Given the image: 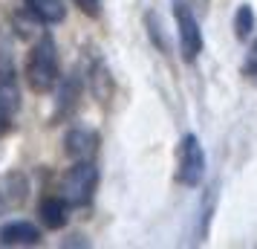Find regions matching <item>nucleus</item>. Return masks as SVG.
<instances>
[{
  "instance_id": "nucleus-12",
  "label": "nucleus",
  "mask_w": 257,
  "mask_h": 249,
  "mask_svg": "<svg viewBox=\"0 0 257 249\" xmlns=\"http://www.w3.org/2000/svg\"><path fill=\"white\" fill-rule=\"evenodd\" d=\"M72 3H75L87 18H98V15H101V0H72Z\"/></svg>"
},
{
  "instance_id": "nucleus-10",
  "label": "nucleus",
  "mask_w": 257,
  "mask_h": 249,
  "mask_svg": "<svg viewBox=\"0 0 257 249\" xmlns=\"http://www.w3.org/2000/svg\"><path fill=\"white\" fill-rule=\"evenodd\" d=\"M78 90H81L78 78H67V81H64V87H61V99H58V116L61 113H70L72 107H75Z\"/></svg>"
},
{
  "instance_id": "nucleus-3",
  "label": "nucleus",
  "mask_w": 257,
  "mask_h": 249,
  "mask_svg": "<svg viewBox=\"0 0 257 249\" xmlns=\"http://www.w3.org/2000/svg\"><path fill=\"white\" fill-rule=\"evenodd\" d=\"M205 177V148L197 133H185L176 148V180L185 189H197Z\"/></svg>"
},
{
  "instance_id": "nucleus-9",
  "label": "nucleus",
  "mask_w": 257,
  "mask_h": 249,
  "mask_svg": "<svg viewBox=\"0 0 257 249\" xmlns=\"http://www.w3.org/2000/svg\"><path fill=\"white\" fill-rule=\"evenodd\" d=\"M38 214H41V223L47 229H64L70 220V203L64 197H44L38 206Z\"/></svg>"
},
{
  "instance_id": "nucleus-11",
  "label": "nucleus",
  "mask_w": 257,
  "mask_h": 249,
  "mask_svg": "<svg viewBox=\"0 0 257 249\" xmlns=\"http://www.w3.org/2000/svg\"><path fill=\"white\" fill-rule=\"evenodd\" d=\"M234 29H237V38L245 41V38L251 35V29H254V12H251V6H240L237 15H234Z\"/></svg>"
},
{
  "instance_id": "nucleus-15",
  "label": "nucleus",
  "mask_w": 257,
  "mask_h": 249,
  "mask_svg": "<svg viewBox=\"0 0 257 249\" xmlns=\"http://www.w3.org/2000/svg\"><path fill=\"white\" fill-rule=\"evenodd\" d=\"M188 3H208V0H188Z\"/></svg>"
},
{
  "instance_id": "nucleus-7",
  "label": "nucleus",
  "mask_w": 257,
  "mask_h": 249,
  "mask_svg": "<svg viewBox=\"0 0 257 249\" xmlns=\"http://www.w3.org/2000/svg\"><path fill=\"white\" fill-rule=\"evenodd\" d=\"M98 148V133L87 131V128H72L67 136H64V151L72 156V159H90Z\"/></svg>"
},
{
  "instance_id": "nucleus-14",
  "label": "nucleus",
  "mask_w": 257,
  "mask_h": 249,
  "mask_svg": "<svg viewBox=\"0 0 257 249\" xmlns=\"http://www.w3.org/2000/svg\"><path fill=\"white\" fill-rule=\"evenodd\" d=\"M6 206H9V203H6V194H3V189H0V212H3Z\"/></svg>"
},
{
  "instance_id": "nucleus-6",
  "label": "nucleus",
  "mask_w": 257,
  "mask_h": 249,
  "mask_svg": "<svg viewBox=\"0 0 257 249\" xmlns=\"http://www.w3.org/2000/svg\"><path fill=\"white\" fill-rule=\"evenodd\" d=\"M0 243L3 246H35L41 243V229L29 220H12L0 226Z\"/></svg>"
},
{
  "instance_id": "nucleus-13",
  "label": "nucleus",
  "mask_w": 257,
  "mask_h": 249,
  "mask_svg": "<svg viewBox=\"0 0 257 249\" xmlns=\"http://www.w3.org/2000/svg\"><path fill=\"white\" fill-rule=\"evenodd\" d=\"M243 72H245V75H251V78H257V41L248 47V55H245Z\"/></svg>"
},
{
  "instance_id": "nucleus-1",
  "label": "nucleus",
  "mask_w": 257,
  "mask_h": 249,
  "mask_svg": "<svg viewBox=\"0 0 257 249\" xmlns=\"http://www.w3.org/2000/svg\"><path fill=\"white\" fill-rule=\"evenodd\" d=\"M61 75V61H58V47H55V38L41 35L35 41V47L29 49V58H26V84L35 90V93H49Z\"/></svg>"
},
{
  "instance_id": "nucleus-8",
  "label": "nucleus",
  "mask_w": 257,
  "mask_h": 249,
  "mask_svg": "<svg viewBox=\"0 0 257 249\" xmlns=\"http://www.w3.org/2000/svg\"><path fill=\"white\" fill-rule=\"evenodd\" d=\"M24 9L29 18H35L38 24L44 26L61 24L67 18V6L61 0H24Z\"/></svg>"
},
{
  "instance_id": "nucleus-2",
  "label": "nucleus",
  "mask_w": 257,
  "mask_h": 249,
  "mask_svg": "<svg viewBox=\"0 0 257 249\" xmlns=\"http://www.w3.org/2000/svg\"><path fill=\"white\" fill-rule=\"evenodd\" d=\"M98 186V168L93 159H75V165L61 177V197L70 206H90Z\"/></svg>"
},
{
  "instance_id": "nucleus-5",
  "label": "nucleus",
  "mask_w": 257,
  "mask_h": 249,
  "mask_svg": "<svg viewBox=\"0 0 257 249\" xmlns=\"http://www.w3.org/2000/svg\"><path fill=\"white\" fill-rule=\"evenodd\" d=\"M21 113V87L15 81L12 67H0V136L12 131L15 119Z\"/></svg>"
},
{
  "instance_id": "nucleus-4",
  "label": "nucleus",
  "mask_w": 257,
  "mask_h": 249,
  "mask_svg": "<svg viewBox=\"0 0 257 249\" xmlns=\"http://www.w3.org/2000/svg\"><path fill=\"white\" fill-rule=\"evenodd\" d=\"M174 18H176V29H179V49L185 61H197L202 52V29L191 3L188 0H174Z\"/></svg>"
}]
</instances>
